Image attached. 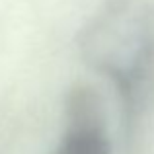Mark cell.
<instances>
[{"label":"cell","instance_id":"obj_1","mask_svg":"<svg viewBox=\"0 0 154 154\" xmlns=\"http://www.w3.org/2000/svg\"><path fill=\"white\" fill-rule=\"evenodd\" d=\"M78 51L92 70L113 80L125 127L154 102V8L144 0H105L78 35Z\"/></svg>","mask_w":154,"mask_h":154},{"label":"cell","instance_id":"obj_2","mask_svg":"<svg viewBox=\"0 0 154 154\" xmlns=\"http://www.w3.org/2000/svg\"><path fill=\"white\" fill-rule=\"evenodd\" d=\"M64 123L76 131H107L105 102L90 84H74L64 98Z\"/></svg>","mask_w":154,"mask_h":154},{"label":"cell","instance_id":"obj_3","mask_svg":"<svg viewBox=\"0 0 154 154\" xmlns=\"http://www.w3.org/2000/svg\"><path fill=\"white\" fill-rule=\"evenodd\" d=\"M53 154H111L107 131L66 129Z\"/></svg>","mask_w":154,"mask_h":154}]
</instances>
